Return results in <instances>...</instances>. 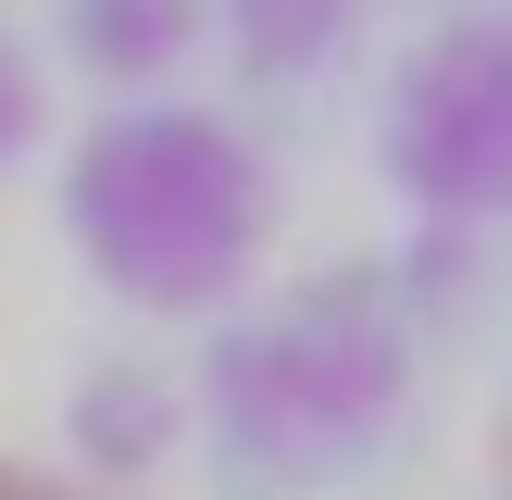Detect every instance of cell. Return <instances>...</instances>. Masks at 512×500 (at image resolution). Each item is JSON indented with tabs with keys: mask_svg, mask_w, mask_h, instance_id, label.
I'll list each match as a JSON object with an SVG mask.
<instances>
[{
	"mask_svg": "<svg viewBox=\"0 0 512 500\" xmlns=\"http://www.w3.org/2000/svg\"><path fill=\"white\" fill-rule=\"evenodd\" d=\"M0 500H88V488H63V475H25V463H0Z\"/></svg>",
	"mask_w": 512,
	"mask_h": 500,
	"instance_id": "6da1fadb",
	"label": "cell"
},
{
	"mask_svg": "<svg viewBox=\"0 0 512 500\" xmlns=\"http://www.w3.org/2000/svg\"><path fill=\"white\" fill-rule=\"evenodd\" d=\"M488 500H512V463H500V488H488Z\"/></svg>",
	"mask_w": 512,
	"mask_h": 500,
	"instance_id": "7a4b0ae2",
	"label": "cell"
}]
</instances>
